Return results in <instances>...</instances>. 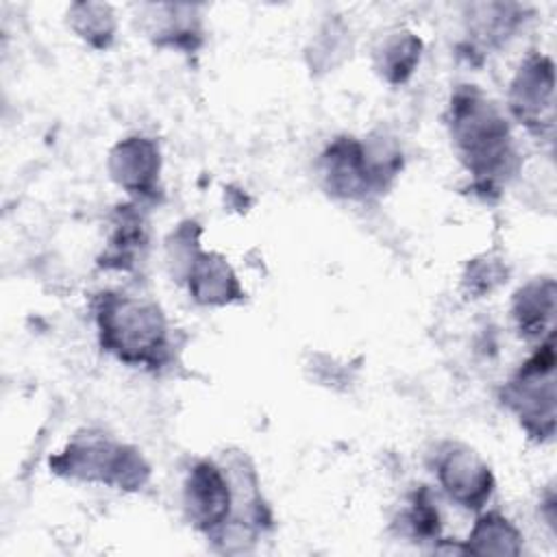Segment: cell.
<instances>
[{"mask_svg":"<svg viewBox=\"0 0 557 557\" xmlns=\"http://www.w3.org/2000/svg\"><path fill=\"white\" fill-rule=\"evenodd\" d=\"M178 281H183L189 296L205 307H226L244 300L246 296L231 263L222 255L207 252L202 248L196 250Z\"/></svg>","mask_w":557,"mask_h":557,"instance_id":"10","label":"cell"},{"mask_svg":"<svg viewBox=\"0 0 557 557\" xmlns=\"http://www.w3.org/2000/svg\"><path fill=\"white\" fill-rule=\"evenodd\" d=\"M509 111L518 124L540 139L555 131V65L546 54H529L509 85Z\"/></svg>","mask_w":557,"mask_h":557,"instance_id":"5","label":"cell"},{"mask_svg":"<svg viewBox=\"0 0 557 557\" xmlns=\"http://www.w3.org/2000/svg\"><path fill=\"white\" fill-rule=\"evenodd\" d=\"M500 403L518 418L529 437L544 442L555 433V339L553 333L511 374Z\"/></svg>","mask_w":557,"mask_h":557,"instance_id":"4","label":"cell"},{"mask_svg":"<svg viewBox=\"0 0 557 557\" xmlns=\"http://www.w3.org/2000/svg\"><path fill=\"white\" fill-rule=\"evenodd\" d=\"M505 268L496 259H476L472 265H468V272L463 276V283L474 294H490L505 281Z\"/></svg>","mask_w":557,"mask_h":557,"instance_id":"17","label":"cell"},{"mask_svg":"<svg viewBox=\"0 0 557 557\" xmlns=\"http://www.w3.org/2000/svg\"><path fill=\"white\" fill-rule=\"evenodd\" d=\"M100 346L126 366L159 370L170 359V329L148 296L100 292L94 300Z\"/></svg>","mask_w":557,"mask_h":557,"instance_id":"2","label":"cell"},{"mask_svg":"<svg viewBox=\"0 0 557 557\" xmlns=\"http://www.w3.org/2000/svg\"><path fill=\"white\" fill-rule=\"evenodd\" d=\"M403 524L407 527V531L422 540V542H437L440 540V513L429 496L426 490L416 492L411 505L407 507V511L403 513Z\"/></svg>","mask_w":557,"mask_h":557,"instance_id":"16","label":"cell"},{"mask_svg":"<svg viewBox=\"0 0 557 557\" xmlns=\"http://www.w3.org/2000/svg\"><path fill=\"white\" fill-rule=\"evenodd\" d=\"M183 509L189 524L215 540L233 516V487L224 463L200 459L183 483Z\"/></svg>","mask_w":557,"mask_h":557,"instance_id":"6","label":"cell"},{"mask_svg":"<svg viewBox=\"0 0 557 557\" xmlns=\"http://www.w3.org/2000/svg\"><path fill=\"white\" fill-rule=\"evenodd\" d=\"M433 472L444 494L468 511H481L494 492V474L479 453L461 442H444L435 453Z\"/></svg>","mask_w":557,"mask_h":557,"instance_id":"8","label":"cell"},{"mask_svg":"<svg viewBox=\"0 0 557 557\" xmlns=\"http://www.w3.org/2000/svg\"><path fill=\"white\" fill-rule=\"evenodd\" d=\"M461 553L472 555H520L522 553V533L511 520L498 511L481 513L468 540L461 544Z\"/></svg>","mask_w":557,"mask_h":557,"instance_id":"13","label":"cell"},{"mask_svg":"<svg viewBox=\"0 0 557 557\" xmlns=\"http://www.w3.org/2000/svg\"><path fill=\"white\" fill-rule=\"evenodd\" d=\"M50 470L59 476L100 483L124 492L141 490L150 479L144 455L102 433H78L61 453L50 459Z\"/></svg>","mask_w":557,"mask_h":557,"instance_id":"3","label":"cell"},{"mask_svg":"<svg viewBox=\"0 0 557 557\" xmlns=\"http://www.w3.org/2000/svg\"><path fill=\"white\" fill-rule=\"evenodd\" d=\"M146 239L148 237L141 213L135 211L133 205L120 207L107 248L100 257V265L115 270L133 268L137 263V257H141V250L146 248Z\"/></svg>","mask_w":557,"mask_h":557,"instance_id":"12","label":"cell"},{"mask_svg":"<svg viewBox=\"0 0 557 557\" xmlns=\"http://www.w3.org/2000/svg\"><path fill=\"white\" fill-rule=\"evenodd\" d=\"M422 57V39L411 30L389 33L374 50V67L389 85L409 81Z\"/></svg>","mask_w":557,"mask_h":557,"instance_id":"14","label":"cell"},{"mask_svg":"<svg viewBox=\"0 0 557 557\" xmlns=\"http://www.w3.org/2000/svg\"><path fill=\"white\" fill-rule=\"evenodd\" d=\"M67 24L85 44L107 50L117 30L115 13L104 2H74L67 9Z\"/></svg>","mask_w":557,"mask_h":557,"instance_id":"15","label":"cell"},{"mask_svg":"<svg viewBox=\"0 0 557 557\" xmlns=\"http://www.w3.org/2000/svg\"><path fill=\"white\" fill-rule=\"evenodd\" d=\"M111 178L131 196L139 200L157 198L161 152L154 139L144 135H128L120 139L107 159Z\"/></svg>","mask_w":557,"mask_h":557,"instance_id":"9","label":"cell"},{"mask_svg":"<svg viewBox=\"0 0 557 557\" xmlns=\"http://www.w3.org/2000/svg\"><path fill=\"white\" fill-rule=\"evenodd\" d=\"M318 172L322 187L339 200H366L387 189L372 165L363 139H333L320 154Z\"/></svg>","mask_w":557,"mask_h":557,"instance_id":"7","label":"cell"},{"mask_svg":"<svg viewBox=\"0 0 557 557\" xmlns=\"http://www.w3.org/2000/svg\"><path fill=\"white\" fill-rule=\"evenodd\" d=\"M511 315L518 333L524 339H540L544 333H553L555 318V281L550 276H537L524 283L511 300Z\"/></svg>","mask_w":557,"mask_h":557,"instance_id":"11","label":"cell"},{"mask_svg":"<svg viewBox=\"0 0 557 557\" xmlns=\"http://www.w3.org/2000/svg\"><path fill=\"white\" fill-rule=\"evenodd\" d=\"M459 161L483 191H492L513 172V144L505 113L476 85L453 91L446 113Z\"/></svg>","mask_w":557,"mask_h":557,"instance_id":"1","label":"cell"}]
</instances>
